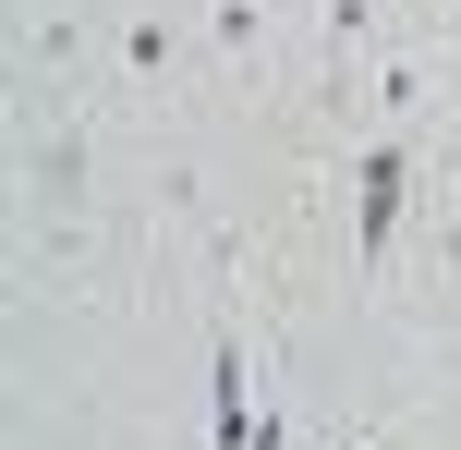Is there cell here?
I'll list each match as a JSON object with an SVG mask.
<instances>
[{
  "label": "cell",
  "instance_id": "obj_2",
  "mask_svg": "<svg viewBox=\"0 0 461 450\" xmlns=\"http://www.w3.org/2000/svg\"><path fill=\"white\" fill-rule=\"evenodd\" d=\"M207 414H219V450H279V427L255 414V378H243V341H219V365H207Z\"/></svg>",
  "mask_w": 461,
  "mask_h": 450
},
{
  "label": "cell",
  "instance_id": "obj_1",
  "mask_svg": "<svg viewBox=\"0 0 461 450\" xmlns=\"http://www.w3.org/2000/svg\"><path fill=\"white\" fill-rule=\"evenodd\" d=\"M401 183H413V146L376 134V146H365V170H352V256H365V268L401 243Z\"/></svg>",
  "mask_w": 461,
  "mask_h": 450
},
{
  "label": "cell",
  "instance_id": "obj_3",
  "mask_svg": "<svg viewBox=\"0 0 461 450\" xmlns=\"http://www.w3.org/2000/svg\"><path fill=\"white\" fill-rule=\"evenodd\" d=\"M255 24H267V0H219V13H207V49H255Z\"/></svg>",
  "mask_w": 461,
  "mask_h": 450
},
{
  "label": "cell",
  "instance_id": "obj_4",
  "mask_svg": "<svg viewBox=\"0 0 461 450\" xmlns=\"http://www.w3.org/2000/svg\"><path fill=\"white\" fill-rule=\"evenodd\" d=\"M316 24H328V49H352V37H365V24H376V0H328Z\"/></svg>",
  "mask_w": 461,
  "mask_h": 450
}]
</instances>
